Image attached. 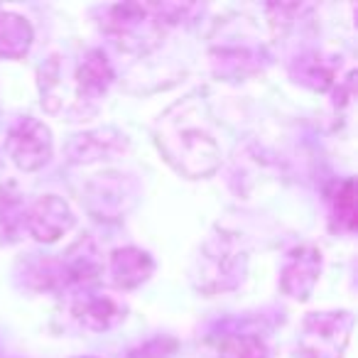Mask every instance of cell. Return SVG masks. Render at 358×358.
I'll use <instances>...</instances> for the list:
<instances>
[{"label": "cell", "mask_w": 358, "mask_h": 358, "mask_svg": "<svg viewBox=\"0 0 358 358\" xmlns=\"http://www.w3.org/2000/svg\"><path fill=\"white\" fill-rule=\"evenodd\" d=\"M219 358H268V348L258 336H229L221 343Z\"/></svg>", "instance_id": "obj_10"}, {"label": "cell", "mask_w": 358, "mask_h": 358, "mask_svg": "<svg viewBox=\"0 0 358 358\" xmlns=\"http://www.w3.org/2000/svg\"><path fill=\"white\" fill-rule=\"evenodd\" d=\"M348 331H351V314L348 312L307 317L302 324V336H299L304 358H341L348 343Z\"/></svg>", "instance_id": "obj_2"}, {"label": "cell", "mask_w": 358, "mask_h": 358, "mask_svg": "<svg viewBox=\"0 0 358 358\" xmlns=\"http://www.w3.org/2000/svg\"><path fill=\"white\" fill-rule=\"evenodd\" d=\"M8 152L25 172L40 169L52 157V133L37 118H20L8 135Z\"/></svg>", "instance_id": "obj_3"}, {"label": "cell", "mask_w": 358, "mask_h": 358, "mask_svg": "<svg viewBox=\"0 0 358 358\" xmlns=\"http://www.w3.org/2000/svg\"><path fill=\"white\" fill-rule=\"evenodd\" d=\"M155 263L145 250L138 248H118L113 250L108 260V273L115 287L120 289H133L143 285L145 280L152 275Z\"/></svg>", "instance_id": "obj_7"}, {"label": "cell", "mask_w": 358, "mask_h": 358, "mask_svg": "<svg viewBox=\"0 0 358 358\" xmlns=\"http://www.w3.org/2000/svg\"><path fill=\"white\" fill-rule=\"evenodd\" d=\"M157 145L167 159L189 177H204L219 164V148L211 135L201 128H174L159 133Z\"/></svg>", "instance_id": "obj_1"}, {"label": "cell", "mask_w": 358, "mask_h": 358, "mask_svg": "<svg viewBox=\"0 0 358 358\" xmlns=\"http://www.w3.org/2000/svg\"><path fill=\"white\" fill-rule=\"evenodd\" d=\"M74 211L57 194H45L25 211V229L40 243H55L74 229Z\"/></svg>", "instance_id": "obj_4"}, {"label": "cell", "mask_w": 358, "mask_h": 358, "mask_svg": "<svg viewBox=\"0 0 358 358\" xmlns=\"http://www.w3.org/2000/svg\"><path fill=\"white\" fill-rule=\"evenodd\" d=\"M76 96L79 103L84 101H96L108 91L110 81H113V69H110L108 59L101 50H91L84 55L81 64L76 66Z\"/></svg>", "instance_id": "obj_6"}, {"label": "cell", "mask_w": 358, "mask_h": 358, "mask_svg": "<svg viewBox=\"0 0 358 358\" xmlns=\"http://www.w3.org/2000/svg\"><path fill=\"white\" fill-rule=\"evenodd\" d=\"M322 273V253L314 245H299L289 253L282 273V289L292 299H307Z\"/></svg>", "instance_id": "obj_5"}, {"label": "cell", "mask_w": 358, "mask_h": 358, "mask_svg": "<svg viewBox=\"0 0 358 358\" xmlns=\"http://www.w3.org/2000/svg\"><path fill=\"white\" fill-rule=\"evenodd\" d=\"M74 317L94 331H106L123 319V309L108 297H86L74 304Z\"/></svg>", "instance_id": "obj_8"}, {"label": "cell", "mask_w": 358, "mask_h": 358, "mask_svg": "<svg viewBox=\"0 0 358 358\" xmlns=\"http://www.w3.org/2000/svg\"><path fill=\"white\" fill-rule=\"evenodd\" d=\"M334 199V216L338 219V226L351 234L356 229V206H353V179H343L341 185L336 187Z\"/></svg>", "instance_id": "obj_11"}, {"label": "cell", "mask_w": 358, "mask_h": 358, "mask_svg": "<svg viewBox=\"0 0 358 358\" xmlns=\"http://www.w3.org/2000/svg\"><path fill=\"white\" fill-rule=\"evenodd\" d=\"M32 27L27 25L25 17L13 15V13L0 10V57H22L30 50Z\"/></svg>", "instance_id": "obj_9"}]
</instances>
